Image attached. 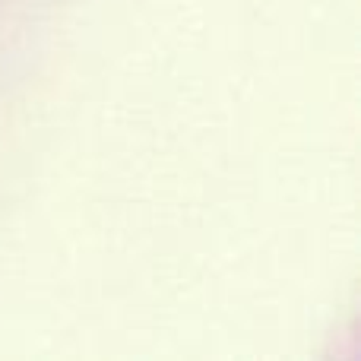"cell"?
<instances>
[]
</instances>
